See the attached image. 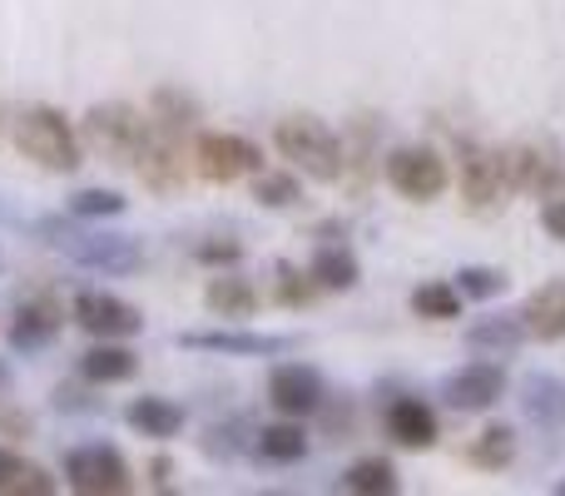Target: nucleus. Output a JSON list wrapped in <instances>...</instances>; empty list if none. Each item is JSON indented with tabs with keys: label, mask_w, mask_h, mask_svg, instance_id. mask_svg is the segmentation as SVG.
Masks as SVG:
<instances>
[{
	"label": "nucleus",
	"mask_w": 565,
	"mask_h": 496,
	"mask_svg": "<svg viewBox=\"0 0 565 496\" xmlns=\"http://www.w3.org/2000/svg\"><path fill=\"white\" fill-rule=\"evenodd\" d=\"M30 234L40 239V244L60 249L70 263H79V268L89 273H105V278H125V273L145 268V249H139V239L129 234H105V229H79V224H65V219H35L30 224Z\"/></svg>",
	"instance_id": "nucleus-1"
},
{
	"label": "nucleus",
	"mask_w": 565,
	"mask_h": 496,
	"mask_svg": "<svg viewBox=\"0 0 565 496\" xmlns=\"http://www.w3.org/2000/svg\"><path fill=\"white\" fill-rule=\"evenodd\" d=\"M15 149L50 175H75L85 165V139L55 105H30L15 115Z\"/></svg>",
	"instance_id": "nucleus-2"
},
{
	"label": "nucleus",
	"mask_w": 565,
	"mask_h": 496,
	"mask_svg": "<svg viewBox=\"0 0 565 496\" xmlns=\"http://www.w3.org/2000/svg\"><path fill=\"white\" fill-rule=\"evenodd\" d=\"M274 149L298 175L318 179V184H338L342 179V139L318 115H282L274 125Z\"/></svg>",
	"instance_id": "nucleus-3"
},
{
	"label": "nucleus",
	"mask_w": 565,
	"mask_h": 496,
	"mask_svg": "<svg viewBox=\"0 0 565 496\" xmlns=\"http://www.w3.org/2000/svg\"><path fill=\"white\" fill-rule=\"evenodd\" d=\"M149 129H154V125H149L135 105H125V99L89 105L85 119H79V139H85L95 155H105L115 169H135V159H139V149H145Z\"/></svg>",
	"instance_id": "nucleus-4"
},
{
	"label": "nucleus",
	"mask_w": 565,
	"mask_h": 496,
	"mask_svg": "<svg viewBox=\"0 0 565 496\" xmlns=\"http://www.w3.org/2000/svg\"><path fill=\"white\" fill-rule=\"evenodd\" d=\"M189 159H194V175L204 184H238V179H254L264 169V149L248 135H234V129H204V135H194Z\"/></svg>",
	"instance_id": "nucleus-5"
},
{
	"label": "nucleus",
	"mask_w": 565,
	"mask_h": 496,
	"mask_svg": "<svg viewBox=\"0 0 565 496\" xmlns=\"http://www.w3.org/2000/svg\"><path fill=\"white\" fill-rule=\"evenodd\" d=\"M382 179L392 194L412 199V204H437L451 189V165L427 145H397L382 159Z\"/></svg>",
	"instance_id": "nucleus-6"
},
{
	"label": "nucleus",
	"mask_w": 565,
	"mask_h": 496,
	"mask_svg": "<svg viewBox=\"0 0 565 496\" xmlns=\"http://www.w3.org/2000/svg\"><path fill=\"white\" fill-rule=\"evenodd\" d=\"M65 487L79 496H125L135 492V472L109 442H79L65 452Z\"/></svg>",
	"instance_id": "nucleus-7"
},
{
	"label": "nucleus",
	"mask_w": 565,
	"mask_h": 496,
	"mask_svg": "<svg viewBox=\"0 0 565 496\" xmlns=\"http://www.w3.org/2000/svg\"><path fill=\"white\" fill-rule=\"evenodd\" d=\"M501 165H507L511 194H556V189L565 184V149L551 135L507 145L501 149Z\"/></svg>",
	"instance_id": "nucleus-8"
},
{
	"label": "nucleus",
	"mask_w": 565,
	"mask_h": 496,
	"mask_svg": "<svg viewBox=\"0 0 565 496\" xmlns=\"http://www.w3.org/2000/svg\"><path fill=\"white\" fill-rule=\"evenodd\" d=\"M149 125H154V119H149ZM135 175L145 179V189L159 194V199L184 194L189 175H194V159L184 155V135L154 125L149 139H145V149H139V159H135Z\"/></svg>",
	"instance_id": "nucleus-9"
},
{
	"label": "nucleus",
	"mask_w": 565,
	"mask_h": 496,
	"mask_svg": "<svg viewBox=\"0 0 565 496\" xmlns=\"http://www.w3.org/2000/svg\"><path fill=\"white\" fill-rule=\"evenodd\" d=\"M70 318H75V328H85L89 338H135V333H145V313L129 298L105 293V288H79L75 298H70Z\"/></svg>",
	"instance_id": "nucleus-10"
},
{
	"label": "nucleus",
	"mask_w": 565,
	"mask_h": 496,
	"mask_svg": "<svg viewBox=\"0 0 565 496\" xmlns=\"http://www.w3.org/2000/svg\"><path fill=\"white\" fill-rule=\"evenodd\" d=\"M179 348L189 352H214V358H282L298 348L288 333H248V328H194L179 333Z\"/></svg>",
	"instance_id": "nucleus-11"
},
{
	"label": "nucleus",
	"mask_w": 565,
	"mask_h": 496,
	"mask_svg": "<svg viewBox=\"0 0 565 496\" xmlns=\"http://www.w3.org/2000/svg\"><path fill=\"white\" fill-rule=\"evenodd\" d=\"M441 398H447V408H457V412H491L501 398H507V368L491 358L461 362L457 372L441 378Z\"/></svg>",
	"instance_id": "nucleus-12"
},
{
	"label": "nucleus",
	"mask_w": 565,
	"mask_h": 496,
	"mask_svg": "<svg viewBox=\"0 0 565 496\" xmlns=\"http://www.w3.org/2000/svg\"><path fill=\"white\" fill-rule=\"evenodd\" d=\"M268 402H274L282 418H312L328 402V382L308 362H278L268 372Z\"/></svg>",
	"instance_id": "nucleus-13"
},
{
	"label": "nucleus",
	"mask_w": 565,
	"mask_h": 496,
	"mask_svg": "<svg viewBox=\"0 0 565 496\" xmlns=\"http://www.w3.org/2000/svg\"><path fill=\"white\" fill-rule=\"evenodd\" d=\"M507 194H511V184H507L501 149L461 145V199L471 209H491V204H507Z\"/></svg>",
	"instance_id": "nucleus-14"
},
{
	"label": "nucleus",
	"mask_w": 565,
	"mask_h": 496,
	"mask_svg": "<svg viewBox=\"0 0 565 496\" xmlns=\"http://www.w3.org/2000/svg\"><path fill=\"white\" fill-rule=\"evenodd\" d=\"M382 428H387V437L397 442V447H437L441 437V422H437V408L422 398H392L387 412H382Z\"/></svg>",
	"instance_id": "nucleus-15"
},
{
	"label": "nucleus",
	"mask_w": 565,
	"mask_h": 496,
	"mask_svg": "<svg viewBox=\"0 0 565 496\" xmlns=\"http://www.w3.org/2000/svg\"><path fill=\"white\" fill-rule=\"evenodd\" d=\"M10 348L15 352H40L60 338V303L55 298H20L15 313H10L6 328Z\"/></svg>",
	"instance_id": "nucleus-16"
},
{
	"label": "nucleus",
	"mask_w": 565,
	"mask_h": 496,
	"mask_svg": "<svg viewBox=\"0 0 565 496\" xmlns=\"http://www.w3.org/2000/svg\"><path fill=\"white\" fill-rule=\"evenodd\" d=\"M516 402L526 422H536L541 432H565V378H556V372H526Z\"/></svg>",
	"instance_id": "nucleus-17"
},
{
	"label": "nucleus",
	"mask_w": 565,
	"mask_h": 496,
	"mask_svg": "<svg viewBox=\"0 0 565 496\" xmlns=\"http://www.w3.org/2000/svg\"><path fill=\"white\" fill-rule=\"evenodd\" d=\"M461 338H467L471 352L511 358V352H521V342H526L531 333H526V318H521V313H487V318H471Z\"/></svg>",
	"instance_id": "nucleus-18"
},
{
	"label": "nucleus",
	"mask_w": 565,
	"mask_h": 496,
	"mask_svg": "<svg viewBox=\"0 0 565 496\" xmlns=\"http://www.w3.org/2000/svg\"><path fill=\"white\" fill-rule=\"evenodd\" d=\"M139 358L125 348V338H95V348L79 358V378L89 388H115V382H135Z\"/></svg>",
	"instance_id": "nucleus-19"
},
{
	"label": "nucleus",
	"mask_w": 565,
	"mask_h": 496,
	"mask_svg": "<svg viewBox=\"0 0 565 496\" xmlns=\"http://www.w3.org/2000/svg\"><path fill=\"white\" fill-rule=\"evenodd\" d=\"M521 318H526V333L541 342H561L565 338V278H551L541 288L526 293L521 303Z\"/></svg>",
	"instance_id": "nucleus-20"
},
{
	"label": "nucleus",
	"mask_w": 565,
	"mask_h": 496,
	"mask_svg": "<svg viewBox=\"0 0 565 496\" xmlns=\"http://www.w3.org/2000/svg\"><path fill=\"white\" fill-rule=\"evenodd\" d=\"M184 418H189V412L179 408L174 398H159V392H145V398H135L125 408V422L139 432V437H149V442L179 437V432H184Z\"/></svg>",
	"instance_id": "nucleus-21"
},
{
	"label": "nucleus",
	"mask_w": 565,
	"mask_h": 496,
	"mask_svg": "<svg viewBox=\"0 0 565 496\" xmlns=\"http://www.w3.org/2000/svg\"><path fill=\"white\" fill-rule=\"evenodd\" d=\"M308 273L322 293H352L362 283V258L348 244H318L308 258Z\"/></svg>",
	"instance_id": "nucleus-22"
},
{
	"label": "nucleus",
	"mask_w": 565,
	"mask_h": 496,
	"mask_svg": "<svg viewBox=\"0 0 565 496\" xmlns=\"http://www.w3.org/2000/svg\"><path fill=\"white\" fill-rule=\"evenodd\" d=\"M204 303H209V313H214V318L244 323V318H254V313H258V288H254V278H244V273H224V268H218L214 278H209V288H204Z\"/></svg>",
	"instance_id": "nucleus-23"
},
{
	"label": "nucleus",
	"mask_w": 565,
	"mask_h": 496,
	"mask_svg": "<svg viewBox=\"0 0 565 496\" xmlns=\"http://www.w3.org/2000/svg\"><path fill=\"white\" fill-rule=\"evenodd\" d=\"M149 119H154L159 129L189 135V129H199V119H204V105H199L184 85H154V95H149Z\"/></svg>",
	"instance_id": "nucleus-24"
},
{
	"label": "nucleus",
	"mask_w": 565,
	"mask_h": 496,
	"mask_svg": "<svg viewBox=\"0 0 565 496\" xmlns=\"http://www.w3.org/2000/svg\"><path fill=\"white\" fill-rule=\"evenodd\" d=\"M372 159H382L377 119L358 115V119H352V129L342 135V179H348L352 189H362V184H367V179H362V169H372Z\"/></svg>",
	"instance_id": "nucleus-25"
},
{
	"label": "nucleus",
	"mask_w": 565,
	"mask_h": 496,
	"mask_svg": "<svg viewBox=\"0 0 565 496\" xmlns=\"http://www.w3.org/2000/svg\"><path fill=\"white\" fill-rule=\"evenodd\" d=\"M308 432H302V418H288V422H274V428L254 432V452L258 462H274V467H292V462L308 457Z\"/></svg>",
	"instance_id": "nucleus-26"
},
{
	"label": "nucleus",
	"mask_w": 565,
	"mask_h": 496,
	"mask_svg": "<svg viewBox=\"0 0 565 496\" xmlns=\"http://www.w3.org/2000/svg\"><path fill=\"white\" fill-rule=\"evenodd\" d=\"M60 482L40 462L20 457L15 447H0V496H50Z\"/></svg>",
	"instance_id": "nucleus-27"
},
{
	"label": "nucleus",
	"mask_w": 565,
	"mask_h": 496,
	"mask_svg": "<svg viewBox=\"0 0 565 496\" xmlns=\"http://www.w3.org/2000/svg\"><path fill=\"white\" fill-rule=\"evenodd\" d=\"M461 303H467V293H461L457 283L431 278V283H417V288H412L407 308L427 323H451V318H461Z\"/></svg>",
	"instance_id": "nucleus-28"
},
{
	"label": "nucleus",
	"mask_w": 565,
	"mask_h": 496,
	"mask_svg": "<svg viewBox=\"0 0 565 496\" xmlns=\"http://www.w3.org/2000/svg\"><path fill=\"white\" fill-rule=\"evenodd\" d=\"M397 487H402L397 467L387 457H358L342 472V492H352V496H392Z\"/></svg>",
	"instance_id": "nucleus-29"
},
{
	"label": "nucleus",
	"mask_w": 565,
	"mask_h": 496,
	"mask_svg": "<svg viewBox=\"0 0 565 496\" xmlns=\"http://www.w3.org/2000/svg\"><path fill=\"white\" fill-rule=\"evenodd\" d=\"M511 457H516V432H511L507 422L481 428L477 437H471V447H467V462L471 467H481V472H501Z\"/></svg>",
	"instance_id": "nucleus-30"
},
{
	"label": "nucleus",
	"mask_w": 565,
	"mask_h": 496,
	"mask_svg": "<svg viewBox=\"0 0 565 496\" xmlns=\"http://www.w3.org/2000/svg\"><path fill=\"white\" fill-rule=\"evenodd\" d=\"M125 209H129V199L119 189H79V194H70V219H79V224L119 219Z\"/></svg>",
	"instance_id": "nucleus-31"
},
{
	"label": "nucleus",
	"mask_w": 565,
	"mask_h": 496,
	"mask_svg": "<svg viewBox=\"0 0 565 496\" xmlns=\"http://www.w3.org/2000/svg\"><path fill=\"white\" fill-rule=\"evenodd\" d=\"M457 288L467 293V298H477V303H491V298H501V293L511 288V278H507V268H491V263H461Z\"/></svg>",
	"instance_id": "nucleus-32"
},
{
	"label": "nucleus",
	"mask_w": 565,
	"mask_h": 496,
	"mask_svg": "<svg viewBox=\"0 0 565 496\" xmlns=\"http://www.w3.org/2000/svg\"><path fill=\"white\" fill-rule=\"evenodd\" d=\"M254 199H258L264 209H292L302 194H298V179H292V175H278V169H258V175H254Z\"/></svg>",
	"instance_id": "nucleus-33"
},
{
	"label": "nucleus",
	"mask_w": 565,
	"mask_h": 496,
	"mask_svg": "<svg viewBox=\"0 0 565 496\" xmlns=\"http://www.w3.org/2000/svg\"><path fill=\"white\" fill-rule=\"evenodd\" d=\"M318 293L322 288L312 283V273L292 268V263H278V303H288V308H308Z\"/></svg>",
	"instance_id": "nucleus-34"
},
{
	"label": "nucleus",
	"mask_w": 565,
	"mask_h": 496,
	"mask_svg": "<svg viewBox=\"0 0 565 496\" xmlns=\"http://www.w3.org/2000/svg\"><path fill=\"white\" fill-rule=\"evenodd\" d=\"M238 258H244L238 239H204V244L194 249V263H204V268H234Z\"/></svg>",
	"instance_id": "nucleus-35"
},
{
	"label": "nucleus",
	"mask_w": 565,
	"mask_h": 496,
	"mask_svg": "<svg viewBox=\"0 0 565 496\" xmlns=\"http://www.w3.org/2000/svg\"><path fill=\"white\" fill-rule=\"evenodd\" d=\"M30 432H35V418H30L25 408H15V402H6V392H0V437H6V442H25Z\"/></svg>",
	"instance_id": "nucleus-36"
},
{
	"label": "nucleus",
	"mask_w": 565,
	"mask_h": 496,
	"mask_svg": "<svg viewBox=\"0 0 565 496\" xmlns=\"http://www.w3.org/2000/svg\"><path fill=\"white\" fill-rule=\"evenodd\" d=\"M204 452H209L214 462H234V457H238L234 428H209V432H204Z\"/></svg>",
	"instance_id": "nucleus-37"
},
{
	"label": "nucleus",
	"mask_w": 565,
	"mask_h": 496,
	"mask_svg": "<svg viewBox=\"0 0 565 496\" xmlns=\"http://www.w3.org/2000/svg\"><path fill=\"white\" fill-rule=\"evenodd\" d=\"M541 229H546L556 244H565V194H546V204H541Z\"/></svg>",
	"instance_id": "nucleus-38"
},
{
	"label": "nucleus",
	"mask_w": 565,
	"mask_h": 496,
	"mask_svg": "<svg viewBox=\"0 0 565 496\" xmlns=\"http://www.w3.org/2000/svg\"><path fill=\"white\" fill-rule=\"evenodd\" d=\"M50 402H55L60 412H95V408H99L95 398H85V392H79V388H65V382H60V388H55V398H50Z\"/></svg>",
	"instance_id": "nucleus-39"
},
{
	"label": "nucleus",
	"mask_w": 565,
	"mask_h": 496,
	"mask_svg": "<svg viewBox=\"0 0 565 496\" xmlns=\"http://www.w3.org/2000/svg\"><path fill=\"white\" fill-rule=\"evenodd\" d=\"M149 477L164 487V482H169V457H154V462H149Z\"/></svg>",
	"instance_id": "nucleus-40"
},
{
	"label": "nucleus",
	"mask_w": 565,
	"mask_h": 496,
	"mask_svg": "<svg viewBox=\"0 0 565 496\" xmlns=\"http://www.w3.org/2000/svg\"><path fill=\"white\" fill-rule=\"evenodd\" d=\"M10 382H15V372H10V362L0 358V392H10Z\"/></svg>",
	"instance_id": "nucleus-41"
},
{
	"label": "nucleus",
	"mask_w": 565,
	"mask_h": 496,
	"mask_svg": "<svg viewBox=\"0 0 565 496\" xmlns=\"http://www.w3.org/2000/svg\"><path fill=\"white\" fill-rule=\"evenodd\" d=\"M556 492H561V496H565V482H556Z\"/></svg>",
	"instance_id": "nucleus-42"
}]
</instances>
